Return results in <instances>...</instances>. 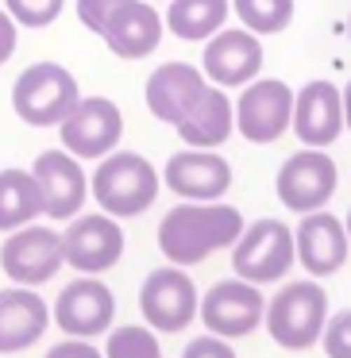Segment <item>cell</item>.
Segmentation results:
<instances>
[{"instance_id":"obj_34","label":"cell","mask_w":351,"mask_h":358,"mask_svg":"<svg viewBox=\"0 0 351 358\" xmlns=\"http://www.w3.org/2000/svg\"><path fill=\"white\" fill-rule=\"evenodd\" d=\"M343 227H347V243H351V212H347V220H343Z\"/></svg>"},{"instance_id":"obj_23","label":"cell","mask_w":351,"mask_h":358,"mask_svg":"<svg viewBox=\"0 0 351 358\" xmlns=\"http://www.w3.org/2000/svg\"><path fill=\"white\" fill-rule=\"evenodd\" d=\"M43 216V193L32 170H0V231L8 235Z\"/></svg>"},{"instance_id":"obj_2","label":"cell","mask_w":351,"mask_h":358,"mask_svg":"<svg viewBox=\"0 0 351 358\" xmlns=\"http://www.w3.org/2000/svg\"><path fill=\"white\" fill-rule=\"evenodd\" d=\"M163 189V173L155 170V162L135 150H112L101 158V166L89 178V193L97 196L104 216H143L151 204L158 201Z\"/></svg>"},{"instance_id":"obj_28","label":"cell","mask_w":351,"mask_h":358,"mask_svg":"<svg viewBox=\"0 0 351 358\" xmlns=\"http://www.w3.org/2000/svg\"><path fill=\"white\" fill-rule=\"evenodd\" d=\"M320 343H324L328 358H351V308L328 316L324 331H320Z\"/></svg>"},{"instance_id":"obj_22","label":"cell","mask_w":351,"mask_h":358,"mask_svg":"<svg viewBox=\"0 0 351 358\" xmlns=\"http://www.w3.org/2000/svg\"><path fill=\"white\" fill-rule=\"evenodd\" d=\"M174 131L181 135L186 147L216 150V147H224V143L232 139V131H235V104L228 101V93L220 85H209L193 101V108L174 124Z\"/></svg>"},{"instance_id":"obj_6","label":"cell","mask_w":351,"mask_h":358,"mask_svg":"<svg viewBox=\"0 0 351 358\" xmlns=\"http://www.w3.org/2000/svg\"><path fill=\"white\" fill-rule=\"evenodd\" d=\"M336 185H340L336 162H332V155H324L320 147H301L297 155H289L286 162H282L278 178H274L282 208H289L294 216L320 212L332 201Z\"/></svg>"},{"instance_id":"obj_27","label":"cell","mask_w":351,"mask_h":358,"mask_svg":"<svg viewBox=\"0 0 351 358\" xmlns=\"http://www.w3.org/2000/svg\"><path fill=\"white\" fill-rule=\"evenodd\" d=\"M66 0H4V12L20 27H50L62 16Z\"/></svg>"},{"instance_id":"obj_12","label":"cell","mask_w":351,"mask_h":358,"mask_svg":"<svg viewBox=\"0 0 351 358\" xmlns=\"http://www.w3.org/2000/svg\"><path fill=\"white\" fill-rule=\"evenodd\" d=\"M50 320L62 327L70 339H97V335L112 331L116 320V296L101 278H74L62 285L58 301L50 304Z\"/></svg>"},{"instance_id":"obj_29","label":"cell","mask_w":351,"mask_h":358,"mask_svg":"<svg viewBox=\"0 0 351 358\" xmlns=\"http://www.w3.org/2000/svg\"><path fill=\"white\" fill-rule=\"evenodd\" d=\"M128 0H74V8H78V20L89 27L93 35H101L109 27V20L124 8Z\"/></svg>"},{"instance_id":"obj_3","label":"cell","mask_w":351,"mask_h":358,"mask_svg":"<svg viewBox=\"0 0 351 358\" xmlns=\"http://www.w3.org/2000/svg\"><path fill=\"white\" fill-rule=\"evenodd\" d=\"M270 339L282 350H309L320 343V331L328 324V293L320 281L297 278L289 285H282L278 293L266 301L263 316Z\"/></svg>"},{"instance_id":"obj_19","label":"cell","mask_w":351,"mask_h":358,"mask_svg":"<svg viewBox=\"0 0 351 358\" xmlns=\"http://www.w3.org/2000/svg\"><path fill=\"white\" fill-rule=\"evenodd\" d=\"M50 327V304L27 285L0 289V355L32 350Z\"/></svg>"},{"instance_id":"obj_17","label":"cell","mask_w":351,"mask_h":358,"mask_svg":"<svg viewBox=\"0 0 351 358\" xmlns=\"http://www.w3.org/2000/svg\"><path fill=\"white\" fill-rule=\"evenodd\" d=\"M294 247H297V262L309 270V278H332V273H340L351 255L343 220L328 216L324 208L301 216V224L294 227Z\"/></svg>"},{"instance_id":"obj_1","label":"cell","mask_w":351,"mask_h":358,"mask_svg":"<svg viewBox=\"0 0 351 358\" xmlns=\"http://www.w3.org/2000/svg\"><path fill=\"white\" fill-rule=\"evenodd\" d=\"M243 212L224 201H181L158 224V250L170 266H201L216 250L235 247L243 235Z\"/></svg>"},{"instance_id":"obj_8","label":"cell","mask_w":351,"mask_h":358,"mask_svg":"<svg viewBox=\"0 0 351 358\" xmlns=\"http://www.w3.org/2000/svg\"><path fill=\"white\" fill-rule=\"evenodd\" d=\"M62 266H66L62 231H55V227H43V224L16 227L0 247V270L16 285H27V289L47 285L50 278H58Z\"/></svg>"},{"instance_id":"obj_26","label":"cell","mask_w":351,"mask_h":358,"mask_svg":"<svg viewBox=\"0 0 351 358\" xmlns=\"http://www.w3.org/2000/svg\"><path fill=\"white\" fill-rule=\"evenodd\" d=\"M104 358H163L155 327H112L104 343Z\"/></svg>"},{"instance_id":"obj_33","label":"cell","mask_w":351,"mask_h":358,"mask_svg":"<svg viewBox=\"0 0 351 358\" xmlns=\"http://www.w3.org/2000/svg\"><path fill=\"white\" fill-rule=\"evenodd\" d=\"M343 127H351V81L343 89Z\"/></svg>"},{"instance_id":"obj_32","label":"cell","mask_w":351,"mask_h":358,"mask_svg":"<svg viewBox=\"0 0 351 358\" xmlns=\"http://www.w3.org/2000/svg\"><path fill=\"white\" fill-rule=\"evenodd\" d=\"M16 27H20L16 20L0 8V66L8 62V58L16 55V47H20V31H16Z\"/></svg>"},{"instance_id":"obj_20","label":"cell","mask_w":351,"mask_h":358,"mask_svg":"<svg viewBox=\"0 0 351 358\" xmlns=\"http://www.w3.org/2000/svg\"><path fill=\"white\" fill-rule=\"evenodd\" d=\"M205 89H209L205 70H197V66H189V62H163L158 70H151L143 96H147L151 116H155L158 124L174 127L189 108H193V101Z\"/></svg>"},{"instance_id":"obj_10","label":"cell","mask_w":351,"mask_h":358,"mask_svg":"<svg viewBox=\"0 0 351 358\" xmlns=\"http://www.w3.org/2000/svg\"><path fill=\"white\" fill-rule=\"evenodd\" d=\"M62 150L74 158H104L124 139V112L109 96H78L66 120L58 124Z\"/></svg>"},{"instance_id":"obj_30","label":"cell","mask_w":351,"mask_h":358,"mask_svg":"<svg viewBox=\"0 0 351 358\" xmlns=\"http://www.w3.org/2000/svg\"><path fill=\"white\" fill-rule=\"evenodd\" d=\"M181 358H235L232 343L220 339V335H197V339L186 343V350H181Z\"/></svg>"},{"instance_id":"obj_18","label":"cell","mask_w":351,"mask_h":358,"mask_svg":"<svg viewBox=\"0 0 351 358\" xmlns=\"http://www.w3.org/2000/svg\"><path fill=\"white\" fill-rule=\"evenodd\" d=\"M294 135L305 147H332L343 135V93L332 81H309L294 93Z\"/></svg>"},{"instance_id":"obj_11","label":"cell","mask_w":351,"mask_h":358,"mask_svg":"<svg viewBox=\"0 0 351 358\" xmlns=\"http://www.w3.org/2000/svg\"><path fill=\"white\" fill-rule=\"evenodd\" d=\"M197 312H201L205 331L220 335V339H243L263 324L266 301L259 293V285H251L243 278H228V281H216L201 296Z\"/></svg>"},{"instance_id":"obj_7","label":"cell","mask_w":351,"mask_h":358,"mask_svg":"<svg viewBox=\"0 0 351 358\" xmlns=\"http://www.w3.org/2000/svg\"><path fill=\"white\" fill-rule=\"evenodd\" d=\"M197 285L181 266H158L139 285V312L147 327L163 335H178L197 320Z\"/></svg>"},{"instance_id":"obj_15","label":"cell","mask_w":351,"mask_h":358,"mask_svg":"<svg viewBox=\"0 0 351 358\" xmlns=\"http://www.w3.org/2000/svg\"><path fill=\"white\" fill-rule=\"evenodd\" d=\"M32 173L43 193V216L50 220H74L89 201V178L81 170V158L70 150H43L35 155Z\"/></svg>"},{"instance_id":"obj_31","label":"cell","mask_w":351,"mask_h":358,"mask_svg":"<svg viewBox=\"0 0 351 358\" xmlns=\"http://www.w3.org/2000/svg\"><path fill=\"white\" fill-rule=\"evenodd\" d=\"M47 358H104V350H97L89 339H62L47 350Z\"/></svg>"},{"instance_id":"obj_4","label":"cell","mask_w":351,"mask_h":358,"mask_svg":"<svg viewBox=\"0 0 351 358\" xmlns=\"http://www.w3.org/2000/svg\"><path fill=\"white\" fill-rule=\"evenodd\" d=\"M81 89L66 66L58 62H35L12 85V112L27 127H58L66 112L78 104Z\"/></svg>"},{"instance_id":"obj_21","label":"cell","mask_w":351,"mask_h":358,"mask_svg":"<svg viewBox=\"0 0 351 358\" xmlns=\"http://www.w3.org/2000/svg\"><path fill=\"white\" fill-rule=\"evenodd\" d=\"M104 47L116 58H128V62H139V58H151L163 43V16L155 12L151 0H128L124 8L109 20V27L101 31Z\"/></svg>"},{"instance_id":"obj_16","label":"cell","mask_w":351,"mask_h":358,"mask_svg":"<svg viewBox=\"0 0 351 358\" xmlns=\"http://www.w3.org/2000/svg\"><path fill=\"white\" fill-rule=\"evenodd\" d=\"M163 181L170 193H178L181 201H220L232 189V166L216 150H197L186 147L178 155L166 158Z\"/></svg>"},{"instance_id":"obj_13","label":"cell","mask_w":351,"mask_h":358,"mask_svg":"<svg viewBox=\"0 0 351 358\" xmlns=\"http://www.w3.org/2000/svg\"><path fill=\"white\" fill-rule=\"evenodd\" d=\"M62 250H66V266L78 273H97L112 270V266L124 258V231H120L116 216H104V212H78L70 220V227L62 231Z\"/></svg>"},{"instance_id":"obj_14","label":"cell","mask_w":351,"mask_h":358,"mask_svg":"<svg viewBox=\"0 0 351 358\" xmlns=\"http://www.w3.org/2000/svg\"><path fill=\"white\" fill-rule=\"evenodd\" d=\"M263 43L247 27H220L212 39H205L201 70L220 89H243L263 70Z\"/></svg>"},{"instance_id":"obj_25","label":"cell","mask_w":351,"mask_h":358,"mask_svg":"<svg viewBox=\"0 0 351 358\" xmlns=\"http://www.w3.org/2000/svg\"><path fill=\"white\" fill-rule=\"evenodd\" d=\"M235 16L247 31L263 35H278L294 24V0H232Z\"/></svg>"},{"instance_id":"obj_5","label":"cell","mask_w":351,"mask_h":358,"mask_svg":"<svg viewBox=\"0 0 351 358\" xmlns=\"http://www.w3.org/2000/svg\"><path fill=\"white\" fill-rule=\"evenodd\" d=\"M297 262V247H294V231L289 224L274 216H263L255 224L243 227V235L232 247V270L235 278L251 281V285H270L282 281Z\"/></svg>"},{"instance_id":"obj_9","label":"cell","mask_w":351,"mask_h":358,"mask_svg":"<svg viewBox=\"0 0 351 358\" xmlns=\"http://www.w3.org/2000/svg\"><path fill=\"white\" fill-rule=\"evenodd\" d=\"M294 124V89L278 78H255L235 101V131L247 143H278Z\"/></svg>"},{"instance_id":"obj_24","label":"cell","mask_w":351,"mask_h":358,"mask_svg":"<svg viewBox=\"0 0 351 358\" xmlns=\"http://www.w3.org/2000/svg\"><path fill=\"white\" fill-rule=\"evenodd\" d=\"M228 24V0H170L166 27L186 43H205Z\"/></svg>"}]
</instances>
